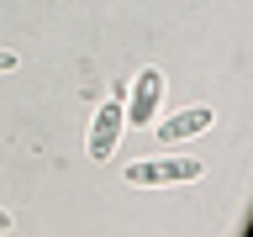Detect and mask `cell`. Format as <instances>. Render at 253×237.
Returning a JSON list of instances; mask_svg holds the SVG:
<instances>
[{
  "label": "cell",
  "instance_id": "3",
  "mask_svg": "<svg viewBox=\"0 0 253 237\" xmlns=\"http://www.w3.org/2000/svg\"><path fill=\"white\" fill-rule=\"evenodd\" d=\"M158 100H164V74H158V69H142L137 90H132V106H126V126H148Z\"/></svg>",
  "mask_w": 253,
  "mask_h": 237
},
{
  "label": "cell",
  "instance_id": "6",
  "mask_svg": "<svg viewBox=\"0 0 253 237\" xmlns=\"http://www.w3.org/2000/svg\"><path fill=\"white\" fill-rule=\"evenodd\" d=\"M11 227H16V216L5 211V205H0V232H11Z\"/></svg>",
  "mask_w": 253,
  "mask_h": 237
},
{
  "label": "cell",
  "instance_id": "1",
  "mask_svg": "<svg viewBox=\"0 0 253 237\" xmlns=\"http://www.w3.org/2000/svg\"><path fill=\"white\" fill-rule=\"evenodd\" d=\"M126 185H190V179H201V163L195 158H137V163H126L122 174Z\"/></svg>",
  "mask_w": 253,
  "mask_h": 237
},
{
  "label": "cell",
  "instance_id": "5",
  "mask_svg": "<svg viewBox=\"0 0 253 237\" xmlns=\"http://www.w3.org/2000/svg\"><path fill=\"white\" fill-rule=\"evenodd\" d=\"M16 63H21V58H16V53H11V47H0V74H11V69H16Z\"/></svg>",
  "mask_w": 253,
  "mask_h": 237
},
{
  "label": "cell",
  "instance_id": "2",
  "mask_svg": "<svg viewBox=\"0 0 253 237\" xmlns=\"http://www.w3.org/2000/svg\"><path fill=\"white\" fill-rule=\"evenodd\" d=\"M122 132H126V106L122 100H106V106L95 111V126H90V163H106L116 153Z\"/></svg>",
  "mask_w": 253,
  "mask_h": 237
},
{
  "label": "cell",
  "instance_id": "4",
  "mask_svg": "<svg viewBox=\"0 0 253 237\" xmlns=\"http://www.w3.org/2000/svg\"><path fill=\"white\" fill-rule=\"evenodd\" d=\"M211 121H216L211 106H190V111H179V116H169V121H158V137L164 142H185V137H201Z\"/></svg>",
  "mask_w": 253,
  "mask_h": 237
}]
</instances>
